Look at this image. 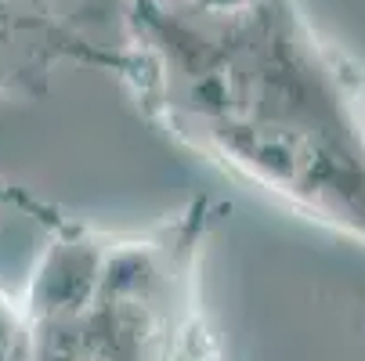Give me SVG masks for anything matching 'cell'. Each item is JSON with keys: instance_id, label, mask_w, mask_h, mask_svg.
<instances>
[{"instance_id": "1", "label": "cell", "mask_w": 365, "mask_h": 361, "mask_svg": "<svg viewBox=\"0 0 365 361\" xmlns=\"http://www.w3.org/2000/svg\"><path fill=\"white\" fill-rule=\"evenodd\" d=\"M127 83L170 134L293 210L365 239V98L293 0H127Z\"/></svg>"}, {"instance_id": "2", "label": "cell", "mask_w": 365, "mask_h": 361, "mask_svg": "<svg viewBox=\"0 0 365 361\" xmlns=\"http://www.w3.org/2000/svg\"><path fill=\"white\" fill-rule=\"evenodd\" d=\"M91 62L120 76L130 69V55L106 51L76 26L73 0H0V98L29 90L55 62Z\"/></svg>"}, {"instance_id": "3", "label": "cell", "mask_w": 365, "mask_h": 361, "mask_svg": "<svg viewBox=\"0 0 365 361\" xmlns=\"http://www.w3.org/2000/svg\"><path fill=\"white\" fill-rule=\"evenodd\" d=\"M170 4H188V0H170Z\"/></svg>"}]
</instances>
